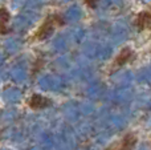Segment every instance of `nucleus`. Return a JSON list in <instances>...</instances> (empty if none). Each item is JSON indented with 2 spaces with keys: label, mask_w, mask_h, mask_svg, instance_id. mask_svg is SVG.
I'll list each match as a JSON object with an SVG mask.
<instances>
[{
  "label": "nucleus",
  "mask_w": 151,
  "mask_h": 150,
  "mask_svg": "<svg viewBox=\"0 0 151 150\" xmlns=\"http://www.w3.org/2000/svg\"><path fill=\"white\" fill-rule=\"evenodd\" d=\"M8 21H9V12L5 8H0V35L7 33Z\"/></svg>",
  "instance_id": "nucleus-6"
},
{
  "label": "nucleus",
  "mask_w": 151,
  "mask_h": 150,
  "mask_svg": "<svg viewBox=\"0 0 151 150\" xmlns=\"http://www.w3.org/2000/svg\"><path fill=\"white\" fill-rule=\"evenodd\" d=\"M135 144H137V137L134 134H131V133H129V134H126L123 137L122 142H121V145L118 148H110L107 150H131L135 146Z\"/></svg>",
  "instance_id": "nucleus-4"
},
{
  "label": "nucleus",
  "mask_w": 151,
  "mask_h": 150,
  "mask_svg": "<svg viewBox=\"0 0 151 150\" xmlns=\"http://www.w3.org/2000/svg\"><path fill=\"white\" fill-rule=\"evenodd\" d=\"M83 1L86 3V5L90 8H96L97 7V3L99 1V0H83Z\"/></svg>",
  "instance_id": "nucleus-7"
},
{
  "label": "nucleus",
  "mask_w": 151,
  "mask_h": 150,
  "mask_svg": "<svg viewBox=\"0 0 151 150\" xmlns=\"http://www.w3.org/2000/svg\"><path fill=\"white\" fill-rule=\"evenodd\" d=\"M133 50L130 49V48H125V49H122L119 52V55L115 57L114 60V66L115 68H119V66H123L125 64H127L129 61L133 58Z\"/></svg>",
  "instance_id": "nucleus-2"
},
{
  "label": "nucleus",
  "mask_w": 151,
  "mask_h": 150,
  "mask_svg": "<svg viewBox=\"0 0 151 150\" xmlns=\"http://www.w3.org/2000/svg\"><path fill=\"white\" fill-rule=\"evenodd\" d=\"M49 105H50V100H48V98L42 97L40 94H33L31 97V100H29V106L32 109H36V110L37 109H44Z\"/></svg>",
  "instance_id": "nucleus-3"
},
{
  "label": "nucleus",
  "mask_w": 151,
  "mask_h": 150,
  "mask_svg": "<svg viewBox=\"0 0 151 150\" xmlns=\"http://www.w3.org/2000/svg\"><path fill=\"white\" fill-rule=\"evenodd\" d=\"M139 29H150L151 31V12H141L135 20Z\"/></svg>",
  "instance_id": "nucleus-5"
},
{
  "label": "nucleus",
  "mask_w": 151,
  "mask_h": 150,
  "mask_svg": "<svg viewBox=\"0 0 151 150\" xmlns=\"http://www.w3.org/2000/svg\"><path fill=\"white\" fill-rule=\"evenodd\" d=\"M63 24H64L63 16L57 15V13L50 15L49 17H47V20L40 25V28L37 29L36 35H35V39L36 40H45L47 37H49L50 35L53 33V31H55L57 27H61Z\"/></svg>",
  "instance_id": "nucleus-1"
}]
</instances>
